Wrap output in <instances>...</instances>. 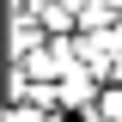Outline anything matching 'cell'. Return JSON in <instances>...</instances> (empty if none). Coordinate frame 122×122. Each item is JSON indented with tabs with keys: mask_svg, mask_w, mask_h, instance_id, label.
I'll use <instances>...</instances> for the list:
<instances>
[{
	"mask_svg": "<svg viewBox=\"0 0 122 122\" xmlns=\"http://www.w3.org/2000/svg\"><path fill=\"white\" fill-rule=\"evenodd\" d=\"M25 12L37 18V25L49 30V37H79V12L67 6V0H30ZM12 18H18V12H12Z\"/></svg>",
	"mask_w": 122,
	"mask_h": 122,
	"instance_id": "obj_1",
	"label": "cell"
},
{
	"mask_svg": "<svg viewBox=\"0 0 122 122\" xmlns=\"http://www.w3.org/2000/svg\"><path fill=\"white\" fill-rule=\"evenodd\" d=\"M98 116H104V122H122V86H104V98H98Z\"/></svg>",
	"mask_w": 122,
	"mask_h": 122,
	"instance_id": "obj_2",
	"label": "cell"
},
{
	"mask_svg": "<svg viewBox=\"0 0 122 122\" xmlns=\"http://www.w3.org/2000/svg\"><path fill=\"white\" fill-rule=\"evenodd\" d=\"M110 86H122V61H116V73H110Z\"/></svg>",
	"mask_w": 122,
	"mask_h": 122,
	"instance_id": "obj_3",
	"label": "cell"
}]
</instances>
